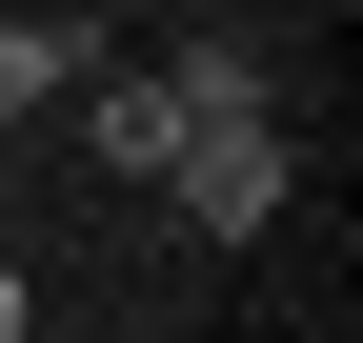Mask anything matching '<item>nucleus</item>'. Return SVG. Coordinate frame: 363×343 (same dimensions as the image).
<instances>
[{
    "instance_id": "nucleus-2",
    "label": "nucleus",
    "mask_w": 363,
    "mask_h": 343,
    "mask_svg": "<svg viewBox=\"0 0 363 343\" xmlns=\"http://www.w3.org/2000/svg\"><path fill=\"white\" fill-rule=\"evenodd\" d=\"M81 81H101V21H81V0H0V121L81 101Z\"/></svg>"
},
{
    "instance_id": "nucleus-4",
    "label": "nucleus",
    "mask_w": 363,
    "mask_h": 343,
    "mask_svg": "<svg viewBox=\"0 0 363 343\" xmlns=\"http://www.w3.org/2000/svg\"><path fill=\"white\" fill-rule=\"evenodd\" d=\"M142 81H162L182 121H242V101H262V40H182V61H142ZM162 162H182V142H162Z\"/></svg>"
},
{
    "instance_id": "nucleus-5",
    "label": "nucleus",
    "mask_w": 363,
    "mask_h": 343,
    "mask_svg": "<svg viewBox=\"0 0 363 343\" xmlns=\"http://www.w3.org/2000/svg\"><path fill=\"white\" fill-rule=\"evenodd\" d=\"M0 343H21V283H0Z\"/></svg>"
},
{
    "instance_id": "nucleus-1",
    "label": "nucleus",
    "mask_w": 363,
    "mask_h": 343,
    "mask_svg": "<svg viewBox=\"0 0 363 343\" xmlns=\"http://www.w3.org/2000/svg\"><path fill=\"white\" fill-rule=\"evenodd\" d=\"M162 182H182V223H202V242H262L303 162H283V121L242 101V121H182V162H162Z\"/></svg>"
},
{
    "instance_id": "nucleus-3",
    "label": "nucleus",
    "mask_w": 363,
    "mask_h": 343,
    "mask_svg": "<svg viewBox=\"0 0 363 343\" xmlns=\"http://www.w3.org/2000/svg\"><path fill=\"white\" fill-rule=\"evenodd\" d=\"M81 142H101L121 182H162V142H182V101H162V81H121V61H101V81H81Z\"/></svg>"
}]
</instances>
